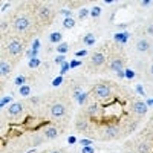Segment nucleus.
Here are the masks:
<instances>
[{"label":"nucleus","instance_id":"22","mask_svg":"<svg viewBox=\"0 0 153 153\" xmlns=\"http://www.w3.org/2000/svg\"><path fill=\"white\" fill-rule=\"evenodd\" d=\"M147 76H149L150 80L153 78V63H152V65H149V68H147Z\"/></svg>","mask_w":153,"mask_h":153},{"label":"nucleus","instance_id":"9","mask_svg":"<svg viewBox=\"0 0 153 153\" xmlns=\"http://www.w3.org/2000/svg\"><path fill=\"white\" fill-rule=\"evenodd\" d=\"M22 112H23V104L19 103V101H17V103H12L9 106V109H8V115H9V117H12V118L20 117Z\"/></svg>","mask_w":153,"mask_h":153},{"label":"nucleus","instance_id":"6","mask_svg":"<svg viewBox=\"0 0 153 153\" xmlns=\"http://www.w3.org/2000/svg\"><path fill=\"white\" fill-rule=\"evenodd\" d=\"M130 109L135 115H139V117H143V115L147 113V106L146 103H143L141 100H135L132 101V104H130Z\"/></svg>","mask_w":153,"mask_h":153},{"label":"nucleus","instance_id":"17","mask_svg":"<svg viewBox=\"0 0 153 153\" xmlns=\"http://www.w3.org/2000/svg\"><path fill=\"white\" fill-rule=\"evenodd\" d=\"M83 43H84L86 46H92V45L95 43V35H94L92 32L86 34V35L83 37Z\"/></svg>","mask_w":153,"mask_h":153},{"label":"nucleus","instance_id":"12","mask_svg":"<svg viewBox=\"0 0 153 153\" xmlns=\"http://www.w3.org/2000/svg\"><path fill=\"white\" fill-rule=\"evenodd\" d=\"M123 68H124V61L120 57L118 58H113L110 61V65H109V71H112V72H120Z\"/></svg>","mask_w":153,"mask_h":153},{"label":"nucleus","instance_id":"21","mask_svg":"<svg viewBox=\"0 0 153 153\" xmlns=\"http://www.w3.org/2000/svg\"><path fill=\"white\" fill-rule=\"evenodd\" d=\"M146 32H147V35L153 37V23H149V25H147V28H146Z\"/></svg>","mask_w":153,"mask_h":153},{"label":"nucleus","instance_id":"19","mask_svg":"<svg viewBox=\"0 0 153 153\" xmlns=\"http://www.w3.org/2000/svg\"><path fill=\"white\" fill-rule=\"evenodd\" d=\"M61 32H54V34H51L49 35V40L51 43H61Z\"/></svg>","mask_w":153,"mask_h":153},{"label":"nucleus","instance_id":"20","mask_svg":"<svg viewBox=\"0 0 153 153\" xmlns=\"http://www.w3.org/2000/svg\"><path fill=\"white\" fill-rule=\"evenodd\" d=\"M69 49H71V46H69L68 43H60V45L57 46V51H58L60 54H66Z\"/></svg>","mask_w":153,"mask_h":153},{"label":"nucleus","instance_id":"13","mask_svg":"<svg viewBox=\"0 0 153 153\" xmlns=\"http://www.w3.org/2000/svg\"><path fill=\"white\" fill-rule=\"evenodd\" d=\"M152 152V144L147 141H141L136 144V153H150Z\"/></svg>","mask_w":153,"mask_h":153},{"label":"nucleus","instance_id":"7","mask_svg":"<svg viewBox=\"0 0 153 153\" xmlns=\"http://www.w3.org/2000/svg\"><path fill=\"white\" fill-rule=\"evenodd\" d=\"M135 49L138 51V52H141V54H144V52H149V51L152 49L150 40H149V38H146V37L138 38V40H136V43H135Z\"/></svg>","mask_w":153,"mask_h":153},{"label":"nucleus","instance_id":"2","mask_svg":"<svg viewBox=\"0 0 153 153\" xmlns=\"http://www.w3.org/2000/svg\"><path fill=\"white\" fill-rule=\"evenodd\" d=\"M12 28H14V31L17 32H25V31H28L31 28V19L28 16H17L14 19V22H12Z\"/></svg>","mask_w":153,"mask_h":153},{"label":"nucleus","instance_id":"25","mask_svg":"<svg viewBox=\"0 0 153 153\" xmlns=\"http://www.w3.org/2000/svg\"><path fill=\"white\" fill-rule=\"evenodd\" d=\"M8 28V25H5V23H2V32H5V29Z\"/></svg>","mask_w":153,"mask_h":153},{"label":"nucleus","instance_id":"5","mask_svg":"<svg viewBox=\"0 0 153 153\" xmlns=\"http://www.w3.org/2000/svg\"><path fill=\"white\" fill-rule=\"evenodd\" d=\"M37 17L40 19L42 22H45V23H49L51 22V17H52V12H51L49 6H46V5H40V6H38Z\"/></svg>","mask_w":153,"mask_h":153},{"label":"nucleus","instance_id":"16","mask_svg":"<svg viewBox=\"0 0 153 153\" xmlns=\"http://www.w3.org/2000/svg\"><path fill=\"white\" fill-rule=\"evenodd\" d=\"M98 110H100V107H98L97 103H91V104H87V107H86V113L89 115V117H97Z\"/></svg>","mask_w":153,"mask_h":153},{"label":"nucleus","instance_id":"10","mask_svg":"<svg viewBox=\"0 0 153 153\" xmlns=\"http://www.w3.org/2000/svg\"><path fill=\"white\" fill-rule=\"evenodd\" d=\"M75 129L78 132H86L89 129V121L84 117H78L75 120Z\"/></svg>","mask_w":153,"mask_h":153},{"label":"nucleus","instance_id":"24","mask_svg":"<svg viewBox=\"0 0 153 153\" xmlns=\"http://www.w3.org/2000/svg\"><path fill=\"white\" fill-rule=\"evenodd\" d=\"M141 5L143 6H149V5H152V2H141Z\"/></svg>","mask_w":153,"mask_h":153},{"label":"nucleus","instance_id":"26","mask_svg":"<svg viewBox=\"0 0 153 153\" xmlns=\"http://www.w3.org/2000/svg\"><path fill=\"white\" fill-rule=\"evenodd\" d=\"M84 153H94V150H91V149H84Z\"/></svg>","mask_w":153,"mask_h":153},{"label":"nucleus","instance_id":"1","mask_svg":"<svg viewBox=\"0 0 153 153\" xmlns=\"http://www.w3.org/2000/svg\"><path fill=\"white\" fill-rule=\"evenodd\" d=\"M92 95H94L97 100H100V101H106V100L110 98L112 91H110V87H109L107 84L98 83V84H95V86L92 87Z\"/></svg>","mask_w":153,"mask_h":153},{"label":"nucleus","instance_id":"3","mask_svg":"<svg viewBox=\"0 0 153 153\" xmlns=\"http://www.w3.org/2000/svg\"><path fill=\"white\" fill-rule=\"evenodd\" d=\"M104 63H106V55H104V52H100V51H97V52L91 54V57H89L87 68H89V69L100 68V66H103Z\"/></svg>","mask_w":153,"mask_h":153},{"label":"nucleus","instance_id":"8","mask_svg":"<svg viewBox=\"0 0 153 153\" xmlns=\"http://www.w3.org/2000/svg\"><path fill=\"white\" fill-rule=\"evenodd\" d=\"M49 113H51V117H54V118H61L63 115L66 113V106L63 103H54L49 109Z\"/></svg>","mask_w":153,"mask_h":153},{"label":"nucleus","instance_id":"4","mask_svg":"<svg viewBox=\"0 0 153 153\" xmlns=\"http://www.w3.org/2000/svg\"><path fill=\"white\" fill-rule=\"evenodd\" d=\"M6 51H8V54H9L11 57H19V55H22V52H23V43H22L20 40H17V38H14V40L9 42Z\"/></svg>","mask_w":153,"mask_h":153},{"label":"nucleus","instance_id":"11","mask_svg":"<svg viewBox=\"0 0 153 153\" xmlns=\"http://www.w3.org/2000/svg\"><path fill=\"white\" fill-rule=\"evenodd\" d=\"M43 136H45V139H55V138L58 136L57 127H54V126H48V127H45Z\"/></svg>","mask_w":153,"mask_h":153},{"label":"nucleus","instance_id":"14","mask_svg":"<svg viewBox=\"0 0 153 153\" xmlns=\"http://www.w3.org/2000/svg\"><path fill=\"white\" fill-rule=\"evenodd\" d=\"M120 135V129L118 127H115V126H110L106 129L104 132V138H117Z\"/></svg>","mask_w":153,"mask_h":153},{"label":"nucleus","instance_id":"18","mask_svg":"<svg viewBox=\"0 0 153 153\" xmlns=\"http://www.w3.org/2000/svg\"><path fill=\"white\" fill-rule=\"evenodd\" d=\"M74 26H75V19H72V17H66L65 20H63V28L72 29Z\"/></svg>","mask_w":153,"mask_h":153},{"label":"nucleus","instance_id":"27","mask_svg":"<svg viewBox=\"0 0 153 153\" xmlns=\"http://www.w3.org/2000/svg\"><path fill=\"white\" fill-rule=\"evenodd\" d=\"M49 153H63V150H52V152H49Z\"/></svg>","mask_w":153,"mask_h":153},{"label":"nucleus","instance_id":"15","mask_svg":"<svg viewBox=\"0 0 153 153\" xmlns=\"http://www.w3.org/2000/svg\"><path fill=\"white\" fill-rule=\"evenodd\" d=\"M0 74H2V76H8L11 74V65L5 60L0 61Z\"/></svg>","mask_w":153,"mask_h":153},{"label":"nucleus","instance_id":"23","mask_svg":"<svg viewBox=\"0 0 153 153\" xmlns=\"http://www.w3.org/2000/svg\"><path fill=\"white\" fill-rule=\"evenodd\" d=\"M87 16V9H81V12H80V19H84Z\"/></svg>","mask_w":153,"mask_h":153},{"label":"nucleus","instance_id":"28","mask_svg":"<svg viewBox=\"0 0 153 153\" xmlns=\"http://www.w3.org/2000/svg\"><path fill=\"white\" fill-rule=\"evenodd\" d=\"M150 55H152V58H153V48L150 49Z\"/></svg>","mask_w":153,"mask_h":153}]
</instances>
